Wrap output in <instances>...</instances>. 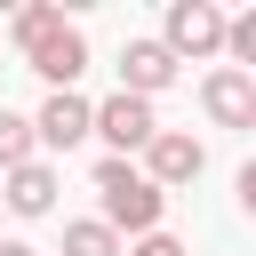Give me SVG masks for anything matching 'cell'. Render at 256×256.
Wrapping results in <instances>:
<instances>
[{"instance_id": "obj_1", "label": "cell", "mask_w": 256, "mask_h": 256, "mask_svg": "<svg viewBox=\"0 0 256 256\" xmlns=\"http://www.w3.org/2000/svg\"><path fill=\"white\" fill-rule=\"evenodd\" d=\"M16 40H24V56H32V72L48 80V88H72L80 72H88V40L64 24V8H48V0H32V8H16Z\"/></svg>"}, {"instance_id": "obj_2", "label": "cell", "mask_w": 256, "mask_h": 256, "mask_svg": "<svg viewBox=\"0 0 256 256\" xmlns=\"http://www.w3.org/2000/svg\"><path fill=\"white\" fill-rule=\"evenodd\" d=\"M96 192H104V216H96V224H104L112 240H120V232H136V240L160 232V184L136 176L128 160H104V168H96Z\"/></svg>"}, {"instance_id": "obj_3", "label": "cell", "mask_w": 256, "mask_h": 256, "mask_svg": "<svg viewBox=\"0 0 256 256\" xmlns=\"http://www.w3.org/2000/svg\"><path fill=\"white\" fill-rule=\"evenodd\" d=\"M88 136H104L112 160H120V152H144V144L160 136V120H152L144 96H112V104H88Z\"/></svg>"}, {"instance_id": "obj_4", "label": "cell", "mask_w": 256, "mask_h": 256, "mask_svg": "<svg viewBox=\"0 0 256 256\" xmlns=\"http://www.w3.org/2000/svg\"><path fill=\"white\" fill-rule=\"evenodd\" d=\"M160 48H168V56H216V48H224V8H216V0H176Z\"/></svg>"}, {"instance_id": "obj_5", "label": "cell", "mask_w": 256, "mask_h": 256, "mask_svg": "<svg viewBox=\"0 0 256 256\" xmlns=\"http://www.w3.org/2000/svg\"><path fill=\"white\" fill-rule=\"evenodd\" d=\"M168 80H176V56L160 40H128L120 48V96H144L152 104V88H168Z\"/></svg>"}, {"instance_id": "obj_6", "label": "cell", "mask_w": 256, "mask_h": 256, "mask_svg": "<svg viewBox=\"0 0 256 256\" xmlns=\"http://www.w3.org/2000/svg\"><path fill=\"white\" fill-rule=\"evenodd\" d=\"M144 160H152V184H192V176L208 168L200 136H184V128H160V136L144 144Z\"/></svg>"}, {"instance_id": "obj_7", "label": "cell", "mask_w": 256, "mask_h": 256, "mask_svg": "<svg viewBox=\"0 0 256 256\" xmlns=\"http://www.w3.org/2000/svg\"><path fill=\"white\" fill-rule=\"evenodd\" d=\"M80 136H88V96L56 88V96L40 104V120H32V144H56V152H72Z\"/></svg>"}, {"instance_id": "obj_8", "label": "cell", "mask_w": 256, "mask_h": 256, "mask_svg": "<svg viewBox=\"0 0 256 256\" xmlns=\"http://www.w3.org/2000/svg\"><path fill=\"white\" fill-rule=\"evenodd\" d=\"M208 112H216L224 128H248V120H256V80H248L240 64L208 72Z\"/></svg>"}, {"instance_id": "obj_9", "label": "cell", "mask_w": 256, "mask_h": 256, "mask_svg": "<svg viewBox=\"0 0 256 256\" xmlns=\"http://www.w3.org/2000/svg\"><path fill=\"white\" fill-rule=\"evenodd\" d=\"M8 208H16V216H48V208H56V168H40V160L8 168Z\"/></svg>"}, {"instance_id": "obj_10", "label": "cell", "mask_w": 256, "mask_h": 256, "mask_svg": "<svg viewBox=\"0 0 256 256\" xmlns=\"http://www.w3.org/2000/svg\"><path fill=\"white\" fill-rule=\"evenodd\" d=\"M24 160H32V120L0 112V168H24Z\"/></svg>"}, {"instance_id": "obj_11", "label": "cell", "mask_w": 256, "mask_h": 256, "mask_svg": "<svg viewBox=\"0 0 256 256\" xmlns=\"http://www.w3.org/2000/svg\"><path fill=\"white\" fill-rule=\"evenodd\" d=\"M64 256H120V240L104 224H64Z\"/></svg>"}, {"instance_id": "obj_12", "label": "cell", "mask_w": 256, "mask_h": 256, "mask_svg": "<svg viewBox=\"0 0 256 256\" xmlns=\"http://www.w3.org/2000/svg\"><path fill=\"white\" fill-rule=\"evenodd\" d=\"M128 256H184V240H168V232H144V240H136Z\"/></svg>"}, {"instance_id": "obj_13", "label": "cell", "mask_w": 256, "mask_h": 256, "mask_svg": "<svg viewBox=\"0 0 256 256\" xmlns=\"http://www.w3.org/2000/svg\"><path fill=\"white\" fill-rule=\"evenodd\" d=\"M0 256H40V248H24V240H0Z\"/></svg>"}]
</instances>
